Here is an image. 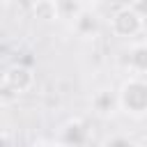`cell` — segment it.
<instances>
[{"instance_id":"cell-12","label":"cell","mask_w":147,"mask_h":147,"mask_svg":"<svg viewBox=\"0 0 147 147\" xmlns=\"http://www.w3.org/2000/svg\"><path fill=\"white\" fill-rule=\"evenodd\" d=\"M32 147H64L60 140H39V142H34Z\"/></svg>"},{"instance_id":"cell-5","label":"cell","mask_w":147,"mask_h":147,"mask_svg":"<svg viewBox=\"0 0 147 147\" xmlns=\"http://www.w3.org/2000/svg\"><path fill=\"white\" fill-rule=\"evenodd\" d=\"M64 147H87L90 142V126L83 119H69L57 138Z\"/></svg>"},{"instance_id":"cell-7","label":"cell","mask_w":147,"mask_h":147,"mask_svg":"<svg viewBox=\"0 0 147 147\" xmlns=\"http://www.w3.org/2000/svg\"><path fill=\"white\" fill-rule=\"evenodd\" d=\"M92 108L96 115H113L115 110H119V101H117V92L113 90H99L92 96Z\"/></svg>"},{"instance_id":"cell-1","label":"cell","mask_w":147,"mask_h":147,"mask_svg":"<svg viewBox=\"0 0 147 147\" xmlns=\"http://www.w3.org/2000/svg\"><path fill=\"white\" fill-rule=\"evenodd\" d=\"M119 110L131 117L147 115V78H129L117 90Z\"/></svg>"},{"instance_id":"cell-13","label":"cell","mask_w":147,"mask_h":147,"mask_svg":"<svg viewBox=\"0 0 147 147\" xmlns=\"http://www.w3.org/2000/svg\"><path fill=\"white\" fill-rule=\"evenodd\" d=\"M2 147H9V133L2 131Z\"/></svg>"},{"instance_id":"cell-11","label":"cell","mask_w":147,"mask_h":147,"mask_svg":"<svg viewBox=\"0 0 147 147\" xmlns=\"http://www.w3.org/2000/svg\"><path fill=\"white\" fill-rule=\"evenodd\" d=\"M131 5V9L142 18V21H147V0H133V2H129Z\"/></svg>"},{"instance_id":"cell-6","label":"cell","mask_w":147,"mask_h":147,"mask_svg":"<svg viewBox=\"0 0 147 147\" xmlns=\"http://www.w3.org/2000/svg\"><path fill=\"white\" fill-rule=\"evenodd\" d=\"M99 28H101V16L87 5L85 7V11L71 23V30L78 34V37H83V39H90V37H96V32H99Z\"/></svg>"},{"instance_id":"cell-3","label":"cell","mask_w":147,"mask_h":147,"mask_svg":"<svg viewBox=\"0 0 147 147\" xmlns=\"http://www.w3.org/2000/svg\"><path fill=\"white\" fill-rule=\"evenodd\" d=\"M145 23H147V21H142V18L131 9L129 2L117 5L115 11H113L110 18H108L110 32H113L115 37H119V39H136V37L145 30Z\"/></svg>"},{"instance_id":"cell-2","label":"cell","mask_w":147,"mask_h":147,"mask_svg":"<svg viewBox=\"0 0 147 147\" xmlns=\"http://www.w3.org/2000/svg\"><path fill=\"white\" fill-rule=\"evenodd\" d=\"M34 71L23 64V62H16L11 67L5 69L2 74V85H0V92H2V101H9V99H18L21 94L30 92L34 87Z\"/></svg>"},{"instance_id":"cell-8","label":"cell","mask_w":147,"mask_h":147,"mask_svg":"<svg viewBox=\"0 0 147 147\" xmlns=\"http://www.w3.org/2000/svg\"><path fill=\"white\" fill-rule=\"evenodd\" d=\"M55 5H57V18L60 21H69V23H74L87 7L80 0H55Z\"/></svg>"},{"instance_id":"cell-4","label":"cell","mask_w":147,"mask_h":147,"mask_svg":"<svg viewBox=\"0 0 147 147\" xmlns=\"http://www.w3.org/2000/svg\"><path fill=\"white\" fill-rule=\"evenodd\" d=\"M122 64L129 69L131 78H145L147 76V41H133L124 51Z\"/></svg>"},{"instance_id":"cell-9","label":"cell","mask_w":147,"mask_h":147,"mask_svg":"<svg viewBox=\"0 0 147 147\" xmlns=\"http://www.w3.org/2000/svg\"><path fill=\"white\" fill-rule=\"evenodd\" d=\"M34 18H41V21H60L57 18V5L55 0H37L30 5Z\"/></svg>"},{"instance_id":"cell-10","label":"cell","mask_w":147,"mask_h":147,"mask_svg":"<svg viewBox=\"0 0 147 147\" xmlns=\"http://www.w3.org/2000/svg\"><path fill=\"white\" fill-rule=\"evenodd\" d=\"M106 147H138V142L131 140L129 136H113V138L106 142Z\"/></svg>"}]
</instances>
